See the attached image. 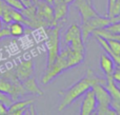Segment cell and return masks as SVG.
Listing matches in <instances>:
<instances>
[{
    "mask_svg": "<svg viewBox=\"0 0 120 115\" xmlns=\"http://www.w3.org/2000/svg\"><path fill=\"white\" fill-rule=\"evenodd\" d=\"M11 17H12V21H17V22H21L23 25H27V20L20 11L11 8Z\"/></svg>",
    "mask_w": 120,
    "mask_h": 115,
    "instance_id": "e0dca14e",
    "label": "cell"
},
{
    "mask_svg": "<svg viewBox=\"0 0 120 115\" xmlns=\"http://www.w3.org/2000/svg\"><path fill=\"white\" fill-rule=\"evenodd\" d=\"M63 1H64V2H66L68 4H71V3L73 2V0H63Z\"/></svg>",
    "mask_w": 120,
    "mask_h": 115,
    "instance_id": "83f0119b",
    "label": "cell"
},
{
    "mask_svg": "<svg viewBox=\"0 0 120 115\" xmlns=\"http://www.w3.org/2000/svg\"><path fill=\"white\" fill-rule=\"evenodd\" d=\"M116 2V0H109V4H108V17L112 18L113 17V8L114 4Z\"/></svg>",
    "mask_w": 120,
    "mask_h": 115,
    "instance_id": "603a6c76",
    "label": "cell"
},
{
    "mask_svg": "<svg viewBox=\"0 0 120 115\" xmlns=\"http://www.w3.org/2000/svg\"><path fill=\"white\" fill-rule=\"evenodd\" d=\"M0 101H1L2 104H4L8 108L13 104V99L11 98L10 95L6 94V93L1 92V91H0Z\"/></svg>",
    "mask_w": 120,
    "mask_h": 115,
    "instance_id": "44dd1931",
    "label": "cell"
},
{
    "mask_svg": "<svg viewBox=\"0 0 120 115\" xmlns=\"http://www.w3.org/2000/svg\"><path fill=\"white\" fill-rule=\"evenodd\" d=\"M100 68L105 75H112L115 69V62L113 58L106 53H103L100 56Z\"/></svg>",
    "mask_w": 120,
    "mask_h": 115,
    "instance_id": "9a60e30c",
    "label": "cell"
},
{
    "mask_svg": "<svg viewBox=\"0 0 120 115\" xmlns=\"http://www.w3.org/2000/svg\"><path fill=\"white\" fill-rule=\"evenodd\" d=\"M66 54H68V51H66V49H65V50H63L62 52L59 53L58 57H57L56 60L53 62V65L46 68L45 72H44V75L42 76V79H41L43 84H49L54 78H56L59 74H61L63 71L68 69Z\"/></svg>",
    "mask_w": 120,
    "mask_h": 115,
    "instance_id": "277c9868",
    "label": "cell"
},
{
    "mask_svg": "<svg viewBox=\"0 0 120 115\" xmlns=\"http://www.w3.org/2000/svg\"><path fill=\"white\" fill-rule=\"evenodd\" d=\"M15 74H16L17 78L20 81L27 79L29 77L33 76L34 74V62L33 60L29 59V60H23L19 62L18 65L15 67L14 69Z\"/></svg>",
    "mask_w": 120,
    "mask_h": 115,
    "instance_id": "9c48e42d",
    "label": "cell"
},
{
    "mask_svg": "<svg viewBox=\"0 0 120 115\" xmlns=\"http://www.w3.org/2000/svg\"><path fill=\"white\" fill-rule=\"evenodd\" d=\"M44 1L49 2V3H51V4H52V3H53V0H44Z\"/></svg>",
    "mask_w": 120,
    "mask_h": 115,
    "instance_id": "f1b7e54d",
    "label": "cell"
},
{
    "mask_svg": "<svg viewBox=\"0 0 120 115\" xmlns=\"http://www.w3.org/2000/svg\"><path fill=\"white\" fill-rule=\"evenodd\" d=\"M5 1V3L8 4V6H11L12 8H14V10H17V11H22L23 8H24V5H23V3L21 2V0H4Z\"/></svg>",
    "mask_w": 120,
    "mask_h": 115,
    "instance_id": "ac0fdd59",
    "label": "cell"
},
{
    "mask_svg": "<svg viewBox=\"0 0 120 115\" xmlns=\"http://www.w3.org/2000/svg\"><path fill=\"white\" fill-rule=\"evenodd\" d=\"M46 35H48V42H46V48H48V62L46 68L53 65L56 58L58 57L60 53L59 46V39H60V25L55 27H49L45 29Z\"/></svg>",
    "mask_w": 120,
    "mask_h": 115,
    "instance_id": "3957f363",
    "label": "cell"
},
{
    "mask_svg": "<svg viewBox=\"0 0 120 115\" xmlns=\"http://www.w3.org/2000/svg\"><path fill=\"white\" fill-rule=\"evenodd\" d=\"M113 23V18H109V17H101L100 15L95 17L89 18L84 21H81L80 29L81 33H82V39L84 41V43L86 42L89 36L93 33L95 30L102 29V27H108L109 24Z\"/></svg>",
    "mask_w": 120,
    "mask_h": 115,
    "instance_id": "5b68a950",
    "label": "cell"
},
{
    "mask_svg": "<svg viewBox=\"0 0 120 115\" xmlns=\"http://www.w3.org/2000/svg\"><path fill=\"white\" fill-rule=\"evenodd\" d=\"M105 80H106V82L104 87L108 90L109 94H110L111 98H112V101L120 103V89L115 84V80L113 79L112 75H106Z\"/></svg>",
    "mask_w": 120,
    "mask_h": 115,
    "instance_id": "4fadbf2b",
    "label": "cell"
},
{
    "mask_svg": "<svg viewBox=\"0 0 120 115\" xmlns=\"http://www.w3.org/2000/svg\"><path fill=\"white\" fill-rule=\"evenodd\" d=\"M105 31L108 32H111V33H114V34H120V20L117 21V22H114V23H111L109 24L108 27H103Z\"/></svg>",
    "mask_w": 120,
    "mask_h": 115,
    "instance_id": "ffe728a7",
    "label": "cell"
},
{
    "mask_svg": "<svg viewBox=\"0 0 120 115\" xmlns=\"http://www.w3.org/2000/svg\"><path fill=\"white\" fill-rule=\"evenodd\" d=\"M73 5L78 10L81 17V21H84L92 17L98 16L91 0H73Z\"/></svg>",
    "mask_w": 120,
    "mask_h": 115,
    "instance_id": "52a82bcc",
    "label": "cell"
},
{
    "mask_svg": "<svg viewBox=\"0 0 120 115\" xmlns=\"http://www.w3.org/2000/svg\"><path fill=\"white\" fill-rule=\"evenodd\" d=\"M8 29L10 31V35L13 37H21L24 34V25L21 22L12 21L11 23H8Z\"/></svg>",
    "mask_w": 120,
    "mask_h": 115,
    "instance_id": "2e32d148",
    "label": "cell"
},
{
    "mask_svg": "<svg viewBox=\"0 0 120 115\" xmlns=\"http://www.w3.org/2000/svg\"><path fill=\"white\" fill-rule=\"evenodd\" d=\"M92 89L95 93L96 100H97L95 113L98 115H116V113L111 108L112 98H111L105 87L103 84H95L94 86H92Z\"/></svg>",
    "mask_w": 120,
    "mask_h": 115,
    "instance_id": "7a4b0ae2",
    "label": "cell"
},
{
    "mask_svg": "<svg viewBox=\"0 0 120 115\" xmlns=\"http://www.w3.org/2000/svg\"><path fill=\"white\" fill-rule=\"evenodd\" d=\"M68 54H66V59H68V67L70 68H74L76 65H80L83 62L84 60V53L78 52V51L72 50L70 46L66 48Z\"/></svg>",
    "mask_w": 120,
    "mask_h": 115,
    "instance_id": "7c38bea8",
    "label": "cell"
},
{
    "mask_svg": "<svg viewBox=\"0 0 120 115\" xmlns=\"http://www.w3.org/2000/svg\"><path fill=\"white\" fill-rule=\"evenodd\" d=\"M21 2L23 3L24 8H27V6H31L33 4V1L32 0H21Z\"/></svg>",
    "mask_w": 120,
    "mask_h": 115,
    "instance_id": "484cf974",
    "label": "cell"
},
{
    "mask_svg": "<svg viewBox=\"0 0 120 115\" xmlns=\"http://www.w3.org/2000/svg\"><path fill=\"white\" fill-rule=\"evenodd\" d=\"M36 5V17L41 23L42 27H55L54 22V11L51 3L44 0H38L35 3Z\"/></svg>",
    "mask_w": 120,
    "mask_h": 115,
    "instance_id": "8992f818",
    "label": "cell"
},
{
    "mask_svg": "<svg viewBox=\"0 0 120 115\" xmlns=\"http://www.w3.org/2000/svg\"><path fill=\"white\" fill-rule=\"evenodd\" d=\"M22 86L24 88V90L26 91V93H31V94L38 95V96H43V91L38 87L36 78L34 76H31L27 79L23 80Z\"/></svg>",
    "mask_w": 120,
    "mask_h": 115,
    "instance_id": "5bb4252c",
    "label": "cell"
},
{
    "mask_svg": "<svg viewBox=\"0 0 120 115\" xmlns=\"http://www.w3.org/2000/svg\"><path fill=\"white\" fill-rule=\"evenodd\" d=\"M112 77L115 81L120 84V67H115L114 71H113V73H112Z\"/></svg>",
    "mask_w": 120,
    "mask_h": 115,
    "instance_id": "7402d4cb",
    "label": "cell"
},
{
    "mask_svg": "<svg viewBox=\"0 0 120 115\" xmlns=\"http://www.w3.org/2000/svg\"><path fill=\"white\" fill-rule=\"evenodd\" d=\"M53 11H54V22L55 24H58L59 21L63 20L65 18L66 14L68 12V5L63 0H53Z\"/></svg>",
    "mask_w": 120,
    "mask_h": 115,
    "instance_id": "30bf717a",
    "label": "cell"
},
{
    "mask_svg": "<svg viewBox=\"0 0 120 115\" xmlns=\"http://www.w3.org/2000/svg\"><path fill=\"white\" fill-rule=\"evenodd\" d=\"M83 95H84V97H83L82 103H81L80 115H91L95 113L97 100H96V96L93 89H89Z\"/></svg>",
    "mask_w": 120,
    "mask_h": 115,
    "instance_id": "ba28073f",
    "label": "cell"
},
{
    "mask_svg": "<svg viewBox=\"0 0 120 115\" xmlns=\"http://www.w3.org/2000/svg\"><path fill=\"white\" fill-rule=\"evenodd\" d=\"M4 114H8V107L0 101V115H4Z\"/></svg>",
    "mask_w": 120,
    "mask_h": 115,
    "instance_id": "d4e9b609",
    "label": "cell"
},
{
    "mask_svg": "<svg viewBox=\"0 0 120 115\" xmlns=\"http://www.w3.org/2000/svg\"><path fill=\"white\" fill-rule=\"evenodd\" d=\"M33 99H27V100H16L13 101V104L8 108V114L11 115H21L24 114L27 107L31 104H33Z\"/></svg>",
    "mask_w": 120,
    "mask_h": 115,
    "instance_id": "8fae6325",
    "label": "cell"
},
{
    "mask_svg": "<svg viewBox=\"0 0 120 115\" xmlns=\"http://www.w3.org/2000/svg\"><path fill=\"white\" fill-rule=\"evenodd\" d=\"M6 36H10V31H8V27H2V29L0 30V40H1L2 38L6 37Z\"/></svg>",
    "mask_w": 120,
    "mask_h": 115,
    "instance_id": "cb8c5ba5",
    "label": "cell"
},
{
    "mask_svg": "<svg viewBox=\"0 0 120 115\" xmlns=\"http://www.w3.org/2000/svg\"><path fill=\"white\" fill-rule=\"evenodd\" d=\"M112 52L115 55H120V42L115 39H106Z\"/></svg>",
    "mask_w": 120,
    "mask_h": 115,
    "instance_id": "d6986e66",
    "label": "cell"
},
{
    "mask_svg": "<svg viewBox=\"0 0 120 115\" xmlns=\"http://www.w3.org/2000/svg\"><path fill=\"white\" fill-rule=\"evenodd\" d=\"M3 27V21H2V19H1V17H0V30Z\"/></svg>",
    "mask_w": 120,
    "mask_h": 115,
    "instance_id": "4316f807",
    "label": "cell"
},
{
    "mask_svg": "<svg viewBox=\"0 0 120 115\" xmlns=\"http://www.w3.org/2000/svg\"><path fill=\"white\" fill-rule=\"evenodd\" d=\"M105 78H101L99 76L96 75V73L93 71L92 68L87 69L86 74L84 77H82L80 80L74 84L72 87L63 91H59V94L62 96L61 103H60L58 107V111H63L65 108H68L70 105H72L78 97L83 95L89 89L92 88L95 84H100L105 86Z\"/></svg>",
    "mask_w": 120,
    "mask_h": 115,
    "instance_id": "6da1fadb",
    "label": "cell"
}]
</instances>
